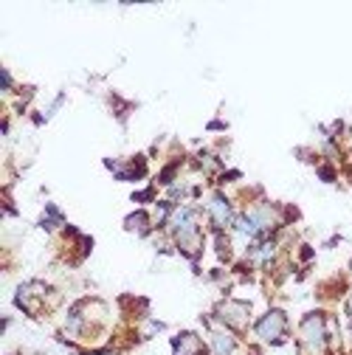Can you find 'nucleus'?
<instances>
[{"mask_svg":"<svg viewBox=\"0 0 352 355\" xmlns=\"http://www.w3.org/2000/svg\"><path fill=\"white\" fill-rule=\"evenodd\" d=\"M285 333V316L279 310H271L265 319L256 321V336L265 338V341H279Z\"/></svg>","mask_w":352,"mask_h":355,"instance_id":"f257e3e1","label":"nucleus"},{"mask_svg":"<svg viewBox=\"0 0 352 355\" xmlns=\"http://www.w3.org/2000/svg\"><path fill=\"white\" fill-rule=\"evenodd\" d=\"M302 336H305V344H307L313 352H321V349H324V321H321V316L305 319V324H302Z\"/></svg>","mask_w":352,"mask_h":355,"instance_id":"f03ea898","label":"nucleus"},{"mask_svg":"<svg viewBox=\"0 0 352 355\" xmlns=\"http://www.w3.org/2000/svg\"><path fill=\"white\" fill-rule=\"evenodd\" d=\"M220 319L234 324V327H243V324L248 321V305H240V302H228L220 308Z\"/></svg>","mask_w":352,"mask_h":355,"instance_id":"7ed1b4c3","label":"nucleus"},{"mask_svg":"<svg viewBox=\"0 0 352 355\" xmlns=\"http://www.w3.org/2000/svg\"><path fill=\"white\" fill-rule=\"evenodd\" d=\"M209 212H212V217H214V223H217V226L231 223V206L226 203V197L214 195V197H212V203H209Z\"/></svg>","mask_w":352,"mask_h":355,"instance_id":"20e7f679","label":"nucleus"},{"mask_svg":"<svg viewBox=\"0 0 352 355\" xmlns=\"http://www.w3.org/2000/svg\"><path fill=\"white\" fill-rule=\"evenodd\" d=\"M197 347H200V341L192 333H186L175 341V355H197Z\"/></svg>","mask_w":352,"mask_h":355,"instance_id":"39448f33","label":"nucleus"},{"mask_svg":"<svg viewBox=\"0 0 352 355\" xmlns=\"http://www.w3.org/2000/svg\"><path fill=\"white\" fill-rule=\"evenodd\" d=\"M212 344H214V352H217V355H228V352L234 349V338L226 336V333H217V336L212 338Z\"/></svg>","mask_w":352,"mask_h":355,"instance_id":"423d86ee","label":"nucleus"}]
</instances>
